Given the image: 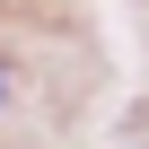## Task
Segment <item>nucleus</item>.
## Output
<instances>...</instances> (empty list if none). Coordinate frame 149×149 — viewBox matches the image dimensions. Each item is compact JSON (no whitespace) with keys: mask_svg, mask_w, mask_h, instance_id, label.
Wrapping results in <instances>:
<instances>
[{"mask_svg":"<svg viewBox=\"0 0 149 149\" xmlns=\"http://www.w3.org/2000/svg\"><path fill=\"white\" fill-rule=\"evenodd\" d=\"M0 105H9V61H0Z\"/></svg>","mask_w":149,"mask_h":149,"instance_id":"obj_1","label":"nucleus"}]
</instances>
